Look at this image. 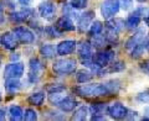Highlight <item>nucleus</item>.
<instances>
[{
	"instance_id": "nucleus-1",
	"label": "nucleus",
	"mask_w": 149,
	"mask_h": 121,
	"mask_svg": "<svg viewBox=\"0 0 149 121\" xmlns=\"http://www.w3.org/2000/svg\"><path fill=\"white\" fill-rule=\"evenodd\" d=\"M73 91L77 95L83 96V98H97V96H106L109 94L107 87L104 85V83H91V84H83L76 87L73 89Z\"/></svg>"
},
{
	"instance_id": "nucleus-2",
	"label": "nucleus",
	"mask_w": 149,
	"mask_h": 121,
	"mask_svg": "<svg viewBox=\"0 0 149 121\" xmlns=\"http://www.w3.org/2000/svg\"><path fill=\"white\" fill-rule=\"evenodd\" d=\"M77 68V60L73 58H60L52 64V71L57 76H68L72 74Z\"/></svg>"
},
{
	"instance_id": "nucleus-3",
	"label": "nucleus",
	"mask_w": 149,
	"mask_h": 121,
	"mask_svg": "<svg viewBox=\"0 0 149 121\" xmlns=\"http://www.w3.org/2000/svg\"><path fill=\"white\" fill-rule=\"evenodd\" d=\"M119 9V0H103L101 4V15L104 20H109L117 15Z\"/></svg>"
},
{
	"instance_id": "nucleus-4",
	"label": "nucleus",
	"mask_w": 149,
	"mask_h": 121,
	"mask_svg": "<svg viewBox=\"0 0 149 121\" xmlns=\"http://www.w3.org/2000/svg\"><path fill=\"white\" fill-rule=\"evenodd\" d=\"M25 66L21 62H13L4 68V79H20L24 76Z\"/></svg>"
},
{
	"instance_id": "nucleus-5",
	"label": "nucleus",
	"mask_w": 149,
	"mask_h": 121,
	"mask_svg": "<svg viewBox=\"0 0 149 121\" xmlns=\"http://www.w3.org/2000/svg\"><path fill=\"white\" fill-rule=\"evenodd\" d=\"M114 54L116 53L112 50H100L97 53L93 54L92 60L97 66L106 68V67H108L112 63V60L114 59Z\"/></svg>"
},
{
	"instance_id": "nucleus-6",
	"label": "nucleus",
	"mask_w": 149,
	"mask_h": 121,
	"mask_svg": "<svg viewBox=\"0 0 149 121\" xmlns=\"http://www.w3.org/2000/svg\"><path fill=\"white\" fill-rule=\"evenodd\" d=\"M13 32L15 34L16 38L20 41V42H22V43L29 45V43H32L35 41L34 32H32L30 29L25 27V26H16V27H14Z\"/></svg>"
},
{
	"instance_id": "nucleus-7",
	"label": "nucleus",
	"mask_w": 149,
	"mask_h": 121,
	"mask_svg": "<svg viewBox=\"0 0 149 121\" xmlns=\"http://www.w3.org/2000/svg\"><path fill=\"white\" fill-rule=\"evenodd\" d=\"M37 11H39L40 16L45 20H52L56 12V5L55 3L50 1V0H45V1H41L39 4Z\"/></svg>"
},
{
	"instance_id": "nucleus-8",
	"label": "nucleus",
	"mask_w": 149,
	"mask_h": 121,
	"mask_svg": "<svg viewBox=\"0 0 149 121\" xmlns=\"http://www.w3.org/2000/svg\"><path fill=\"white\" fill-rule=\"evenodd\" d=\"M107 114H108L112 119L120 120L125 119L128 115V109L122 103H113L109 106H107Z\"/></svg>"
},
{
	"instance_id": "nucleus-9",
	"label": "nucleus",
	"mask_w": 149,
	"mask_h": 121,
	"mask_svg": "<svg viewBox=\"0 0 149 121\" xmlns=\"http://www.w3.org/2000/svg\"><path fill=\"white\" fill-rule=\"evenodd\" d=\"M146 36H147V30L144 29V27H141V29H138L136 32H134V35H132L129 37V38L127 40V42H125L124 45V47L127 51H132L134 47H136L137 45L139 43H142L144 38H146Z\"/></svg>"
},
{
	"instance_id": "nucleus-10",
	"label": "nucleus",
	"mask_w": 149,
	"mask_h": 121,
	"mask_svg": "<svg viewBox=\"0 0 149 121\" xmlns=\"http://www.w3.org/2000/svg\"><path fill=\"white\" fill-rule=\"evenodd\" d=\"M93 19H95V11L88 10L85 11L83 14H80V16L77 19V29L80 32H85L90 29L91 24L93 22Z\"/></svg>"
},
{
	"instance_id": "nucleus-11",
	"label": "nucleus",
	"mask_w": 149,
	"mask_h": 121,
	"mask_svg": "<svg viewBox=\"0 0 149 121\" xmlns=\"http://www.w3.org/2000/svg\"><path fill=\"white\" fill-rule=\"evenodd\" d=\"M29 67H30V71H29V80L31 83H36L40 79L41 72H42V69H44L42 63H41L40 59H37V58H31L30 59V63H29Z\"/></svg>"
},
{
	"instance_id": "nucleus-12",
	"label": "nucleus",
	"mask_w": 149,
	"mask_h": 121,
	"mask_svg": "<svg viewBox=\"0 0 149 121\" xmlns=\"http://www.w3.org/2000/svg\"><path fill=\"white\" fill-rule=\"evenodd\" d=\"M77 45H76V41L73 40H65L61 41L57 47H56V52H57L58 56H67V54H71L73 53V51L76 50Z\"/></svg>"
},
{
	"instance_id": "nucleus-13",
	"label": "nucleus",
	"mask_w": 149,
	"mask_h": 121,
	"mask_svg": "<svg viewBox=\"0 0 149 121\" xmlns=\"http://www.w3.org/2000/svg\"><path fill=\"white\" fill-rule=\"evenodd\" d=\"M77 52H78V57H80L82 60L92 59L93 46L90 42H87V41H81L80 45L77 46Z\"/></svg>"
},
{
	"instance_id": "nucleus-14",
	"label": "nucleus",
	"mask_w": 149,
	"mask_h": 121,
	"mask_svg": "<svg viewBox=\"0 0 149 121\" xmlns=\"http://www.w3.org/2000/svg\"><path fill=\"white\" fill-rule=\"evenodd\" d=\"M0 43L6 50H15L17 47V38L14 32H4L0 37Z\"/></svg>"
},
{
	"instance_id": "nucleus-15",
	"label": "nucleus",
	"mask_w": 149,
	"mask_h": 121,
	"mask_svg": "<svg viewBox=\"0 0 149 121\" xmlns=\"http://www.w3.org/2000/svg\"><path fill=\"white\" fill-rule=\"evenodd\" d=\"M77 105V101L73 99L72 96H62V99L58 101L57 104L55 106H57V108L62 111V113H70V111H73L74 108H76Z\"/></svg>"
},
{
	"instance_id": "nucleus-16",
	"label": "nucleus",
	"mask_w": 149,
	"mask_h": 121,
	"mask_svg": "<svg viewBox=\"0 0 149 121\" xmlns=\"http://www.w3.org/2000/svg\"><path fill=\"white\" fill-rule=\"evenodd\" d=\"M60 31H74L76 30V25L71 17H68L66 15H63L61 17L57 19L56 21V25H55Z\"/></svg>"
},
{
	"instance_id": "nucleus-17",
	"label": "nucleus",
	"mask_w": 149,
	"mask_h": 121,
	"mask_svg": "<svg viewBox=\"0 0 149 121\" xmlns=\"http://www.w3.org/2000/svg\"><path fill=\"white\" fill-rule=\"evenodd\" d=\"M4 88L8 94H15L21 89V82L19 79H6L4 83Z\"/></svg>"
},
{
	"instance_id": "nucleus-18",
	"label": "nucleus",
	"mask_w": 149,
	"mask_h": 121,
	"mask_svg": "<svg viewBox=\"0 0 149 121\" xmlns=\"http://www.w3.org/2000/svg\"><path fill=\"white\" fill-rule=\"evenodd\" d=\"M104 37L107 40V42L109 43H116L118 42V38H119V31H117L113 27H111L108 25H106V29H104Z\"/></svg>"
},
{
	"instance_id": "nucleus-19",
	"label": "nucleus",
	"mask_w": 149,
	"mask_h": 121,
	"mask_svg": "<svg viewBox=\"0 0 149 121\" xmlns=\"http://www.w3.org/2000/svg\"><path fill=\"white\" fill-rule=\"evenodd\" d=\"M93 72H91L90 69H81L76 73V80L77 83L80 84H83V83H87V82H91L92 78H93Z\"/></svg>"
},
{
	"instance_id": "nucleus-20",
	"label": "nucleus",
	"mask_w": 149,
	"mask_h": 121,
	"mask_svg": "<svg viewBox=\"0 0 149 121\" xmlns=\"http://www.w3.org/2000/svg\"><path fill=\"white\" fill-rule=\"evenodd\" d=\"M9 116L13 121H20L24 119V110L19 105H11L9 108Z\"/></svg>"
},
{
	"instance_id": "nucleus-21",
	"label": "nucleus",
	"mask_w": 149,
	"mask_h": 121,
	"mask_svg": "<svg viewBox=\"0 0 149 121\" xmlns=\"http://www.w3.org/2000/svg\"><path fill=\"white\" fill-rule=\"evenodd\" d=\"M88 114H90V108H87V106L83 105V106H80V108H77L73 111L72 119L77 120V121H85L88 118Z\"/></svg>"
},
{
	"instance_id": "nucleus-22",
	"label": "nucleus",
	"mask_w": 149,
	"mask_h": 121,
	"mask_svg": "<svg viewBox=\"0 0 149 121\" xmlns=\"http://www.w3.org/2000/svg\"><path fill=\"white\" fill-rule=\"evenodd\" d=\"M141 21H142V17L139 16L138 14L133 12V14H130V15L127 17V20H125V27H128V29H130V30L138 29Z\"/></svg>"
},
{
	"instance_id": "nucleus-23",
	"label": "nucleus",
	"mask_w": 149,
	"mask_h": 121,
	"mask_svg": "<svg viewBox=\"0 0 149 121\" xmlns=\"http://www.w3.org/2000/svg\"><path fill=\"white\" fill-rule=\"evenodd\" d=\"M44 100H45V93H42V91L32 93V94L27 98V103L31 104V105H35V106L42 105Z\"/></svg>"
},
{
	"instance_id": "nucleus-24",
	"label": "nucleus",
	"mask_w": 149,
	"mask_h": 121,
	"mask_svg": "<svg viewBox=\"0 0 149 121\" xmlns=\"http://www.w3.org/2000/svg\"><path fill=\"white\" fill-rule=\"evenodd\" d=\"M30 16H31V11L27 10V9H22V10H19L11 14V20L16 22H22L27 20Z\"/></svg>"
},
{
	"instance_id": "nucleus-25",
	"label": "nucleus",
	"mask_w": 149,
	"mask_h": 121,
	"mask_svg": "<svg viewBox=\"0 0 149 121\" xmlns=\"http://www.w3.org/2000/svg\"><path fill=\"white\" fill-rule=\"evenodd\" d=\"M57 53L55 51V47L52 45H50V43H46V45H42L40 47V54L44 58H54L55 57V54Z\"/></svg>"
},
{
	"instance_id": "nucleus-26",
	"label": "nucleus",
	"mask_w": 149,
	"mask_h": 121,
	"mask_svg": "<svg viewBox=\"0 0 149 121\" xmlns=\"http://www.w3.org/2000/svg\"><path fill=\"white\" fill-rule=\"evenodd\" d=\"M123 69H125V63L122 60H116V62H112V64H109V67L107 68V73H118L122 72Z\"/></svg>"
},
{
	"instance_id": "nucleus-27",
	"label": "nucleus",
	"mask_w": 149,
	"mask_h": 121,
	"mask_svg": "<svg viewBox=\"0 0 149 121\" xmlns=\"http://www.w3.org/2000/svg\"><path fill=\"white\" fill-rule=\"evenodd\" d=\"M107 42V40H106V37L104 35H95V36H92V46H95L96 48H103L104 47V43Z\"/></svg>"
},
{
	"instance_id": "nucleus-28",
	"label": "nucleus",
	"mask_w": 149,
	"mask_h": 121,
	"mask_svg": "<svg viewBox=\"0 0 149 121\" xmlns=\"http://www.w3.org/2000/svg\"><path fill=\"white\" fill-rule=\"evenodd\" d=\"M103 31V24L101 21H93L90 29H88V32H90V36H95V35H98L102 34Z\"/></svg>"
},
{
	"instance_id": "nucleus-29",
	"label": "nucleus",
	"mask_w": 149,
	"mask_h": 121,
	"mask_svg": "<svg viewBox=\"0 0 149 121\" xmlns=\"http://www.w3.org/2000/svg\"><path fill=\"white\" fill-rule=\"evenodd\" d=\"M134 12L138 14V15L144 20V22L149 26V6H139L134 10Z\"/></svg>"
},
{
	"instance_id": "nucleus-30",
	"label": "nucleus",
	"mask_w": 149,
	"mask_h": 121,
	"mask_svg": "<svg viewBox=\"0 0 149 121\" xmlns=\"http://www.w3.org/2000/svg\"><path fill=\"white\" fill-rule=\"evenodd\" d=\"M66 90V87L63 84H60V83H55V84H49L46 85V91L51 94V93H62Z\"/></svg>"
},
{
	"instance_id": "nucleus-31",
	"label": "nucleus",
	"mask_w": 149,
	"mask_h": 121,
	"mask_svg": "<svg viewBox=\"0 0 149 121\" xmlns=\"http://www.w3.org/2000/svg\"><path fill=\"white\" fill-rule=\"evenodd\" d=\"M104 85L107 87V89H108L109 94H116V93H118L119 88H120L119 82H118V80H114V79H113V80L106 82V83H104Z\"/></svg>"
},
{
	"instance_id": "nucleus-32",
	"label": "nucleus",
	"mask_w": 149,
	"mask_h": 121,
	"mask_svg": "<svg viewBox=\"0 0 149 121\" xmlns=\"http://www.w3.org/2000/svg\"><path fill=\"white\" fill-rule=\"evenodd\" d=\"M144 50H146V47H144V41L142 43L137 45L136 47H134L132 51H130V54H132V58L137 59V58H141L143 53H144Z\"/></svg>"
},
{
	"instance_id": "nucleus-33",
	"label": "nucleus",
	"mask_w": 149,
	"mask_h": 121,
	"mask_svg": "<svg viewBox=\"0 0 149 121\" xmlns=\"http://www.w3.org/2000/svg\"><path fill=\"white\" fill-rule=\"evenodd\" d=\"M44 32L46 35H49L50 37H60L61 36V31H60L56 26H45Z\"/></svg>"
},
{
	"instance_id": "nucleus-34",
	"label": "nucleus",
	"mask_w": 149,
	"mask_h": 121,
	"mask_svg": "<svg viewBox=\"0 0 149 121\" xmlns=\"http://www.w3.org/2000/svg\"><path fill=\"white\" fill-rule=\"evenodd\" d=\"M63 15H66L68 17H71V19H78V16H80V14H77L76 12V9L72 8L71 5H65L63 6Z\"/></svg>"
},
{
	"instance_id": "nucleus-35",
	"label": "nucleus",
	"mask_w": 149,
	"mask_h": 121,
	"mask_svg": "<svg viewBox=\"0 0 149 121\" xmlns=\"http://www.w3.org/2000/svg\"><path fill=\"white\" fill-rule=\"evenodd\" d=\"M88 4V0H70V5L74 8L76 10H82Z\"/></svg>"
},
{
	"instance_id": "nucleus-36",
	"label": "nucleus",
	"mask_w": 149,
	"mask_h": 121,
	"mask_svg": "<svg viewBox=\"0 0 149 121\" xmlns=\"http://www.w3.org/2000/svg\"><path fill=\"white\" fill-rule=\"evenodd\" d=\"M24 120H26V121H35V120H37V113L34 109H26L24 111Z\"/></svg>"
},
{
	"instance_id": "nucleus-37",
	"label": "nucleus",
	"mask_w": 149,
	"mask_h": 121,
	"mask_svg": "<svg viewBox=\"0 0 149 121\" xmlns=\"http://www.w3.org/2000/svg\"><path fill=\"white\" fill-rule=\"evenodd\" d=\"M90 109L92 110V114H100V115H103L104 110H106V105H104V104H102V103H96V104H93Z\"/></svg>"
},
{
	"instance_id": "nucleus-38",
	"label": "nucleus",
	"mask_w": 149,
	"mask_h": 121,
	"mask_svg": "<svg viewBox=\"0 0 149 121\" xmlns=\"http://www.w3.org/2000/svg\"><path fill=\"white\" fill-rule=\"evenodd\" d=\"M119 4L123 11H129L134 6V0H119Z\"/></svg>"
},
{
	"instance_id": "nucleus-39",
	"label": "nucleus",
	"mask_w": 149,
	"mask_h": 121,
	"mask_svg": "<svg viewBox=\"0 0 149 121\" xmlns=\"http://www.w3.org/2000/svg\"><path fill=\"white\" fill-rule=\"evenodd\" d=\"M137 99L141 101V103L149 104V91H144V93H141V94H138Z\"/></svg>"
},
{
	"instance_id": "nucleus-40",
	"label": "nucleus",
	"mask_w": 149,
	"mask_h": 121,
	"mask_svg": "<svg viewBox=\"0 0 149 121\" xmlns=\"http://www.w3.org/2000/svg\"><path fill=\"white\" fill-rule=\"evenodd\" d=\"M141 69L146 74H148V76H149V58L146 59V60H143V62L141 63Z\"/></svg>"
},
{
	"instance_id": "nucleus-41",
	"label": "nucleus",
	"mask_w": 149,
	"mask_h": 121,
	"mask_svg": "<svg viewBox=\"0 0 149 121\" xmlns=\"http://www.w3.org/2000/svg\"><path fill=\"white\" fill-rule=\"evenodd\" d=\"M144 47H146V51L149 53V35H147L146 38H144Z\"/></svg>"
},
{
	"instance_id": "nucleus-42",
	"label": "nucleus",
	"mask_w": 149,
	"mask_h": 121,
	"mask_svg": "<svg viewBox=\"0 0 149 121\" xmlns=\"http://www.w3.org/2000/svg\"><path fill=\"white\" fill-rule=\"evenodd\" d=\"M4 19H5V16H4V8L1 5V3H0V24L4 22Z\"/></svg>"
},
{
	"instance_id": "nucleus-43",
	"label": "nucleus",
	"mask_w": 149,
	"mask_h": 121,
	"mask_svg": "<svg viewBox=\"0 0 149 121\" xmlns=\"http://www.w3.org/2000/svg\"><path fill=\"white\" fill-rule=\"evenodd\" d=\"M19 3L21 4V5H24V6H29L30 4H31V1L32 0H17Z\"/></svg>"
},
{
	"instance_id": "nucleus-44",
	"label": "nucleus",
	"mask_w": 149,
	"mask_h": 121,
	"mask_svg": "<svg viewBox=\"0 0 149 121\" xmlns=\"http://www.w3.org/2000/svg\"><path fill=\"white\" fill-rule=\"evenodd\" d=\"M19 58H20V54H19V53H13V54L10 56V59H11V60H15V62H16Z\"/></svg>"
},
{
	"instance_id": "nucleus-45",
	"label": "nucleus",
	"mask_w": 149,
	"mask_h": 121,
	"mask_svg": "<svg viewBox=\"0 0 149 121\" xmlns=\"http://www.w3.org/2000/svg\"><path fill=\"white\" fill-rule=\"evenodd\" d=\"M5 119V110L4 109H0V121Z\"/></svg>"
},
{
	"instance_id": "nucleus-46",
	"label": "nucleus",
	"mask_w": 149,
	"mask_h": 121,
	"mask_svg": "<svg viewBox=\"0 0 149 121\" xmlns=\"http://www.w3.org/2000/svg\"><path fill=\"white\" fill-rule=\"evenodd\" d=\"M138 1H139V3H143V1H146V0H138Z\"/></svg>"
},
{
	"instance_id": "nucleus-47",
	"label": "nucleus",
	"mask_w": 149,
	"mask_h": 121,
	"mask_svg": "<svg viewBox=\"0 0 149 121\" xmlns=\"http://www.w3.org/2000/svg\"><path fill=\"white\" fill-rule=\"evenodd\" d=\"M0 101H1V94H0Z\"/></svg>"
},
{
	"instance_id": "nucleus-48",
	"label": "nucleus",
	"mask_w": 149,
	"mask_h": 121,
	"mask_svg": "<svg viewBox=\"0 0 149 121\" xmlns=\"http://www.w3.org/2000/svg\"><path fill=\"white\" fill-rule=\"evenodd\" d=\"M0 64H1V62H0Z\"/></svg>"
}]
</instances>
